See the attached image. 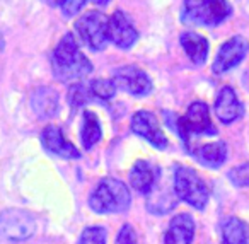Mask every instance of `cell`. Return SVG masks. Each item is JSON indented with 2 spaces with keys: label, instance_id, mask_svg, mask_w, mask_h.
Returning a JSON list of instances; mask_svg holds the SVG:
<instances>
[{
  "label": "cell",
  "instance_id": "7",
  "mask_svg": "<svg viewBox=\"0 0 249 244\" xmlns=\"http://www.w3.org/2000/svg\"><path fill=\"white\" fill-rule=\"evenodd\" d=\"M35 217L26 210L7 208L0 213V239L24 241L35 234Z\"/></svg>",
  "mask_w": 249,
  "mask_h": 244
},
{
  "label": "cell",
  "instance_id": "18",
  "mask_svg": "<svg viewBox=\"0 0 249 244\" xmlns=\"http://www.w3.org/2000/svg\"><path fill=\"white\" fill-rule=\"evenodd\" d=\"M181 46L195 65H203L208 56V41L196 33H183L181 35Z\"/></svg>",
  "mask_w": 249,
  "mask_h": 244
},
{
  "label": "cell",
  "instance_id": "14",
  "mask_svg": "<svg viewBox=\"0 0 249 244\" xmlns=\"http://www.w3.org/2000/svg\"><path fill=\"white\" fill-rule=\"evenodd\" d=\"M195 237V220L188 213L173 217L164 236L166 244H191Z\"/></svg>",
  "mask_w": 249,
  "mask_h": 244
},
{
  "label": "cell",
  "instance_id": "22",
  "mask_svg": "<svg viewBox=\"0 0 249 244\" xmlns=\"http://www.w3.org/2000/svg\"><path fill=\"white\" fill-rule=\"evenodd\" d=\"M116 84L111 79H96L90 82L89 91L99 99H111L116 93Z\"/></svg>",
  "mask_w": 249,
  "mask_h": 244
},
{
  "label": "cell",
  "instance_id": "16",
  "mask_svg": "<svg viewBox=\"0 0 249 244\" xmlns=\"http://www.w3.org/2000/svg\"><path fill=\"white\" fill-rule=\"evenodd\" d=\"M191 154L196 157L200 164L207 168H220L227 159V145L224 142H213V144H205L196 149H191Z\"/></svg>",
  "mask_w": 249,
  "mask_h": 244
},
{
  "label": "cell",
  "instance_id": "5",
  "mask_svg": "<svg viewBox=\"0 0 249 244\" xmlns=\"http://www.w3.org/2000/svg\"><path fill=\"white\" fill-rule=\"evenodd\" d=\"M176 130L188 147H190V142L193 137H200V135H217V128L212 125L208 106L205 103H201V101L193 103L188 108L184 116L178 118Z\"/></svg>",
  "mask_w": 249,
  "mask_h": 244
},
{
  "label": "cell",
  "instance_id": "21",
  "mask_svg": "<svg viewBox=\"0 0 249 244\" xmlns=\"http://www.w3.org/2000/svg\"><path fill=\"white\" fill-rule=\"evenodd\" d=\"M101 125L97 116L92 111H84V120H82V128H80V140L86 150H90L97 142L101 140Z\"/></svg>",
  "mask_w": 249,
  "mask_h": 244
},
{
  "label": "cell",
  "instance_id": "13",
  "mask_svg": "<svg viewBox=\"0 0 249 244\" xmlns=\"http://www.w3.org/2000/svg\"><path fill=\"white\" fill-rule=\"evenodd\" d=\"M215 114L224 125L239 120L244 114V106L232 87H222L215 99Z\"/></svg>",
  "mask_w": 249,
  "mask_h": 244
},
{
  "label": "cell",
  "instance_id": "3",
  "mask_svg": "<svg viewBox=\"0 0 249 244\" xmlns=\"http://www.w3.org/2000/svg\"><path fill=\"white\" fill-rule=\"evenodd\" d=\"M232 14V7L225 0L184 2L181 21L190 26H217Z\"/></svg>",
  "mask_w": 249,
  "mask_h": 244
},
{
  "label": "cell",
  "instance_id": "8",
  "mask_svg": "<svg viewBox=\"0 0 249 244\" xmlns=\"http://www.w3.org/2000/svg\"><path fill=\"white\" fill-rule=\"evenodd\" d=\"M249 52V41L244 36H234L229 41H225L217 52V56L213 60V72L215 74H225L231 69L244 60V56Z\"/></svg>",
  "mask_w": 249,
  "mask_h": 244
},
{
  "label": "cell",
  "instance_id": "17",
  "mask_svg": "<svg viewBox=\"0 0 249 244\" xmlns=\"http://www.w3.org/2000/svg\"><path fill=\"white\" fill-rule=\"evenodd\" d=\"M31 106L39 118H50L58 111V94L50 87H39L33 93Z\"/></svg>",
  "mask_w": 249,
  "mask_h": 244
},
{
  "label": "cell",
  "instance_id": "11",
  "mask_svg": "<svg viewBox=\"0 0 249 244\" xmlns=\"http://www.w3.org/2000/svg\"><path fill=\"white\" fill-rule=\"evenodd\" d=\"M137 38H139V33L133 28L128 16L124 14L121 9L114 11V14L111 16L109 22H107V39L114 43L118 48L128 50L130 46L135 45Z\"/></svg>",
  "mask_w": 249,
  "mask_h": 244
},
{
  "label": "cell",
  "instance_id": "20",
  "mask_svg": "<svg viewBox=\"0 0 249 244\" xmlns=\"http://www.w3.org/2000/svg\"><path fill=\"white\" fill-rule=\"evenodd\" d=\"M176 193H171L169 189L160 188L156 183L152 191L149 193V202H147V208L152 213H166L176 206Z\"/></svg>",
  "mask_w": 249,
  "mask_h": 244
},
{
  "label": "cell",
  "instance_id": "10",
  "mask_svg": "<svg viewBox=\"0 0 249 244\" xmlns=\"http://www.w3.org/2000/svg\"><path fill=\"white\" fill-rule=\"evenodd\" d=\"M132 130L137 135H140L142 138H145L149 144H152L156 149H164L167 147V138L164 135V131L160 130L159 120L156 118V114L150 111H137L132 118Z\"/></svg>",
  "mask_w": 249,
  "mask_h": 244
},
{
  "label": "cell",
  "instance_id": "6",
  "mask_svg": "<svg viewBox=\"0 0 249 244\" xmlns=\"http://www.w3.org/2000/svg\"><path fill=\"white\" fill-rule=\"evenodd\" d=\"M107 22L109 19L99 11L86 12L75 22V33L79 35L80 41L87 45L94 52H101L107 45Z\"/></svg>",
  "mask_w": 249,
  "mask_h": 244
},
{
  "label": "cell",
  "instance_id": "4",
  "mask_svg": "<svg viewBox=\"0 0 249 244\" xmlns=\"http://www.w3.org/2000/svg\"><path fill=\"white\" fill-rule=\"evenodd\" d=\"M174 193L196 210H203L208 202V188L198 172L186 166H178L174 171Z\"/></svg>",
  "mask_w": 249,
  "mask_h": 244
},
{
  "label": "cell",
  "instance_id": "2",
  "mask_svg": "<svg viewBox=\"0 0 249 244\" xmlns=\"http://www.w3.org/2000/svg\"><path fill=\"white\" fill-rule=\"evenodd\" d=\"M130 191L123 181L114 178H104L97 185L89 198V206L96 213L123 212L130 205Z\"/></svg>",
  "mask_w": 249,
  "mask_h": 244
},
{
  "label": "cell",
  "instance_id": "25",
  "mask_svg": "<svg viewBox=\"0 0 249 244\" xmlns=\"http://www.w3.org/2000/svg\"><path fill=\"white\" fill-rule=\"evenodd\" d=\"M116 244H137V232L130 224H124L116 237Z\"/></svg>",
  "mask_w": 249,
  "mask_h": 244
},
{
  "label": "cell",
  "instance_id": "12",
  "mask_svg": "<svg viewBox=\"0 0 249 244\" xmlns=\"http://www.w3.org/2000/svg\"><path fill=\"white\" fill-rule=\"evenodd\" d=\"M41 144L50 154L60 155V157H63V159L80 157V152L77 150V147H73V144L65 140L63 131L60 130L56 125H48V127L41 131Z\"/></svg>",
  "mask_w": 249,
  "mask_h": 244
},
{
  "label": "cell",
  "instance_id": "15",
  "mask_svg": "<svg viewBox=\"0 0 249 244\" xmlns=\"http://www.w3.org/2000/svg\"><path fill=\"white\" fill-rule=\"evenodd\" d=\"M159 181V168L149 161H137L130 172V183L139 193L149 195L156 183Z\"/></svg>",
  "mask_w": 249,
  "mask_h": 244
},
{
  "label": "cell",
  "instance_id": "23",
  "mask_svg": "<svg viewBox=\"0 0 249 244\" xmlns=\"http://www.w3.org/2000/svg\"><path fill=\"white\" fill-rule=\"evenodd\" d=\"M107 232L104 227H87L84 232L80 234L79 244H106Z\"/></svg>",
  "mask_w": 249,
  "mask_h": 244
},
{
  "label": "cell",
  "instance_id": "26",
  "mask_svg": "<svg viewBox=\"0 0 249 244\" xmlns=\"http://www.w3.org/2000/svg\"><path fill=\"white\" fill-rule=\"evenodd\" d=\"M55 5L62 7L63 9V14H65L67 18H70V16L77 14V12H79L80 9L86 5V2H84V0H75V2L69 0V2H58V4H55Z\"/></svg>",
  "mask_w": 249,
  "mask_h": 244
},
{
  "label": "cell",
  "instance_id": "24",
  "mask_svg": "<svg viewBox=\"0 0 249 244\" xmlns=\"http://www.w3.org/2000/svg\"><path fill=\"white\" fill-rule=\"evenodd\" d=\"M229 181L237 188H248L249 186V162H244L241 166H235L227 172Z\"/></svg>",
  "mask_w": 249,
  "mask_h": 244
},
{
  "label": "cell",
  "instance_id": "19",
  "mask_svg": "<svg viewBox=\"0 0 249 244\" xmlns=\"http://www.w3.org/2000/svg\"><path fill=\"white\" fill-rule=\"evenodd\" d=\"M224 244H249V225L237 217H229L222 224Z\"/></svg>",
  "mask_w": 249,
  "mask_h": 244
},
{
  "label": "cell",
  "instance_id": "9",
  "mask_svg": "<svg viewBox=\"0 0 249 244\" xmlns=\"http://www.w3.org/2000/svg\"><path fill=\"white\" fill-rule=\"evenodd\" d=\"M114 84L132 96H147L152 91V82L142 69L135 65H124L114 72Z\"/></svg>",
  "mask_w": 249,
  "mask_h": 244
},
{
  "label": "cell",
  "instance_id": "1",
  "mask_svg": "<svg viewBox=\"0 0 249 244\" xmlns=\"http://www.w3.org/2000/svg\"><path fill=\"white\" fill-rule=\"evenodd\" d=\"M52 70L53 75L60 82H77V80L87 77L92 72L89 58L80 52L79 43L73 38V35L67 33L56 48L53 50L52 56Z\"/></svg>",
  "mask_w": 249,
  "mask_h": 244
}]
</instances>
